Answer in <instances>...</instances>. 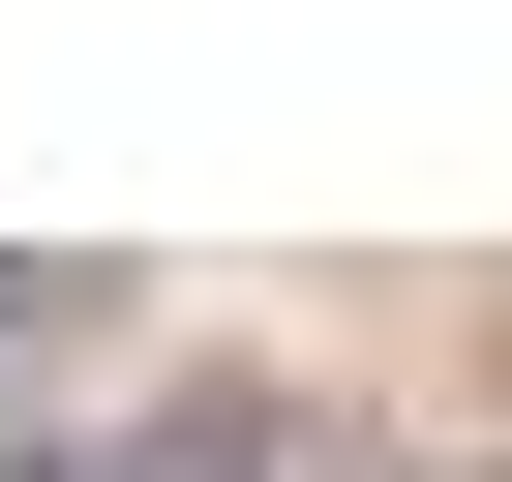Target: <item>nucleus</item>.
<instances>
[{
	"mask_svg": "<svg viewBox=\"0 0 512 482\" xmlns=\"http://www.w3.org/2000/svg\"><path fill=\"white\" fill-rule=\"evenodd\" d=\"M151 482H332V422H272V392H181V422H151Z\"/></svg>",
	"mask_w": 512,
	"mask_h": 482,
	"instance_id": "nucleus-1",
	"label": "nucleus"
}]
</instances>
